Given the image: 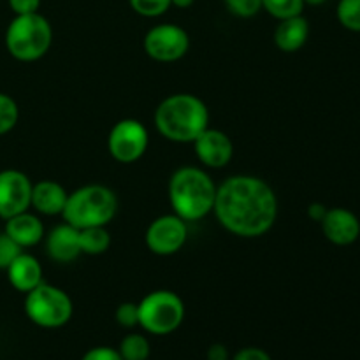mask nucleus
Returning <instances> with one entry per match:
<instances>
[{
	"instance_id": "obj_12",
	"label": "nucleus",
	"mask_w": 360,
	"mask_h": 360,
	"mask_svg": "<svg viewBox=\"0 0 360 360\" xmlns=\"http://www.w3.org/2000/svg\"><path fill=\"white\" fill-rule=\"evenodd\" d=\"M193 150L200 164L207 169H221L234 157V143L218 129H204L193 141Z\"/></svg>"
},
{
	"instance_id": "obj_8",
	"label": "nucleus",
	"mask_w": 360,
	"mask_h": 360,
	"mask_svg": "<svg viewBox=\"0 0 360 360\" xmlns=\"http://www.w3.org/2000/svg\"><path fill=\"white\" fill-rule=\"evenodd\" d=\"M150 136L139 120L123 118L112 125L108 136L109 155L120 164H134L148 150Z\"/></svg>"
},
{
	"instance_id": "obj_34",
	"label": "nucleus",
	"mask_w": 360,
	"mask_h": 360,
	"mask_svg": "<svg viewBox=\"0 0 360 360\" xmlns=\"http://www.w3.org/2000/svg\"><path fill=\"white\" fill-rule=\"evenodd\" d=\"M326 2L327 0H304V4H308V6H322Z\"/></svg>"
},
{
	"instance_id": "obj_7",
	"label": "nucleus",
	"mask_w": 360,
	"mask_h": 360,
	"mask_svg": "<svg viewBox=\"0 0 360 360\" xmlns=\"http://www.w3.org/2000/svg\"><path fill=\"white\" fill-rule=\"evenodd\" d=\"M139 326L153 336H167L185 320V302L171 290L150 292L137 302Z\"/></svg>"
},
{
	"instance_id": "obj_33",
	"label": "nucleus",
	"mask_w": 360,
	"mask_h": 360,
	"mask_svg": "<svg viewBox=\"0 0 360 360\" xmlns=\"http://www.w3.org/2000/svg\"><path fill=\"white\" fill-rule=\"evenodd\" d=\"M195 0H171V6L179 7V9H188L190 6H193Z\"/></svg>"
},
{
	"instance_id": "obj_3",
	"label": "nucleus",
	"mask_w": 360,
	"mask_h": 360,
	"mask_svg": "<svg viewBox=\"0 0 360 360\" xmlns=\"http://www.w3.org/2000/svg\"><path fill=\"white\" fill-rule=\"evenodd\" d=\"M217 185L204 169L179 167L169 179V202L172 213L185 221H199L213 213Z\"/></svg>"
},
{
	"instance_id": "obj_6",
	"label": "nucleus",
	"mask_w": 360,
	"mask_h": 360,
	"mask_svg": "<svg viewBox=\"0 0 360 360\" xmlns=\"http://www.w3.org/2000/svg\"><path fill=\"white\" fill-rule=\"evenodd\" d=\"M74 306L69 294L42 281L25 294V313L28 320L42 329H58L72 319Z\"/></svg>"
},
{
	"instance_id": "obj_19",
	"label": "nucleus",
	"mask_w": 360,
	"mask_h": 360,
	"mask_svg": "<svg viewBox=\"0 0 360 360\" xmlns=\"http://www.w3.org/2000/svg\"><path fill=\"white\" fill-rule=\"evenodd\" d=\"M79 246L84 255H102L111 246V234L108 225L79 229Z\"/></svg>"
},
{
	"instance_id": "obj_30",
	"label": "nucleus",
	"mask_w": 360,
	"mask_h": 360,
	"mask_svg": "<svg viewBox=\"0 0 360 360\" xmlns=\"http://www.w3.org/2000/svg\"><path fill=\"white\" fill-rule=\"evenodd\" d=\"M232 360H273V359H271V355L267 354L266 350H262V348L248 347L239 350Z\"/></svg>"
},
{
	"instance_id": "obj_21",
	"label": "nucleus",
	"mask_w": 360,
	"mask_h": 360,
	"mask_svg": "<svg viewBox=\"0 0 360 360\" xmlns=\"http://www.w3.org/2000/svg\"><path fill=\"white\" fill-rule=\"evenodd\" d=\"M304 6V0H262L264 9L271 16L276 18L278 21L285 20V18L299 16V14H302Z\"/></svg>"
},
{
	"instance_id": "obj_24",
	"label": "nucleus",
	"mask_w": 360,
	"mask_h": 360,
	"mask_svg": "<svg viewBox=\"0 0 360 360\" xmlns=\"http://www.w3.org/2000/svg\"><path fill=\"white\" fill-rule=\"evenodd\" d=\"M134 13L144 18H158L171 9V0H129Z\"/></svg>"
},
{
	"instance_id": "obj_27",
	"label": "nucleus",
	"mask_w": 360,
	"mask_h": 360,
	"mask_svg": "<svg viewBox=\"0 0 360 360\" xmlns=\"http://www.w3.org/2000/svg\"><path fill=\"white\" fill-rule=\"evenodd\" d=\"M21 252H23V248L16 241H13L6 232L0 234V269L6 271Z\"/></svg>"
},
{
	"instance_id": "obj_26",
	"label": "nucleus",
	"mask_w": 360,
	"mask_h": 360,
	"mask_svg": "<svg viewBox=\"0 0 360 360\" xmlns=\"http://www.w3.org/2000/svg\"><path fill=\"white\" fill-rule=\"evenodd\" d=\"M115 319L118 326L125 327V329H134L139 326V308L136 302H122L116 308Z\"/></svg>"
},
{
	"instance_id": "obj_4",
	"label": "nucleus",
	"mask_w": 360,
	"mask_h": 360,
	"mask_svg": "<svg viewBox=\"0 0 360 360\" xmlns=\"http://www.w3.org/2000/svg\"><path fill=\"white\" fill-rule=\"evenodd\" d=\"M118 211V199L104 185H84L67 195L63 220L76 229L109 225Z\"/></svg>"
},
{
	"instance_id": "obj_31",
	"label": "nucleus",
	"mask_w": 360,
	"mask_h": 360,
	"mask_svg": "<svg viewBox=\"0 0 360 360\" xmlns=\"http://www.w3.org/2000/svg\"><path fill=\"white\" fill-rule=\"evenodd\" d=\"M326 213H327V207L323 206V204H320V202H313V204H309V207H308V217L311 218L313 221H322L323 220V217H326Z\"/></svg>"
},
{
	"instance_id": "obj_13",
	"label": "nucleus",
	"mask_w": 360,
	"mask_h": 360,
	"mask_svg": "<svg viewBox=\"0 0 360 360\" xmlns=\"http://www.w3.org/2000/svg\"><path fill=\"white\" fill-rule=\"evenodd\" d=\"M322 232L333 245L348 246L354 245L360 236V221L357 214L347 207H330L320 221Z\"/></svg>"
},
{
	"instance_id": "obj_28",
	"label": "nucleus",
	"mask_w": 360,
	"mask_h": 360,
	"mask_svg": "<svg viewBox=\"0 0 360 360\" xmlns=\"http://www.w3.org/2000/svg\"><path fill=\"white\" fill-rule=\"evenodd\" d=\"M81 360H123L116 348L109 347H95L88 350Z\"/></svg>"
},
{
	"instance_id": "obj_10",
	"label": "nucleus",
	"mask_w": 360,
	"mask_h": 360,
	"mask_svg": "<svg viewBox=\"0 0 360 360\" xmlns=\"http://www.w3.org/2000/svg\"><path fill=\"white\" fill-rule=\"evenodd\" d=\"M188 238V227L183 218L178 214H162L155 218L146 229L144 241L148 250L155 255L169 257L178 253L185 246Z\"/></svg>"
},
{
	"instance_id": "obj_17",
	"label": "nucleus",
	"mask_w": 360,
	"mask_h": 360,
	"mask_svg": "<svg viewBox=\"0 0 360 360\" xmlns=\"http://www.w3.org/2000/svg\"><path fill=\"white\" fill-rule=\"evenodd\" d=\"M67 190L60 183L44 179L32 186V207L46 217L62 214L67 202Z\"/></svg>"
},
{
	"instance_id": "obj_29",
	"label": "nucleus",
	"mask_w": 360,
	"mask_h": 360,
	"mask_svg": "<svg viewBox=\"0 0 360 360\" xmlns=\"http://www.w3.org/2000/svg\"><path fill=\"white\" fill-rule=\"evenodd\" d=\"M9 7L14 14H32L39 13L41 0H9Z\"/></svg>"
},
{
	"instance_id": "obj_22",
	"label": "nucleus",
	"mask_w": 360,
	"mask_h": 360,
	"mask_svg": "<svg viewBox=\"0 0 360 360\" xmlns=\"http://www.w3.org/2000/svg\"><path fill=\"white\" fill-rule=\"evenodd\" d=\"M336 16L347 30L360 32V0H340Z\"/></svg>"
},
{
	"instance_id": "obj_1",
	"label": "nucleus",
	"mask_w": 360,
	"mask_h": 360,
	"mask_svg": "<svg viewBox=\"0 0 360 360\" xmlns=\"http://www.w3.org/2000/svg\"><path fill=\"white\" fill-rule=\"evenodd\" d=\"M213 213L231 234L260 238L273 229L278 218L276 193L257 176H231L217 186Z\"/></svg>"
},
{
	"instance_id": "obj_20",
	"label": "nucleus",
	"mask_w": 360,
	"mask_h": 360,
	"mask_svg": "<svg viewBox=\"0 0 360 360\" xmlns=\"http://www.w3.org/2000/svg\"><path fill=\"white\" fill-rule=\"evenodd\" d=\"M123 360H148L151 354L150 341L143 334H129L122 340L118 347Z\"/></svg>"
},
{
	"instance_id": "obj_14",
	"label": "nucleus",
	"mask_w": 360,
	"mask_h": 360,
	"mask_svg": "<svg viewBox=\"0 0 360 360\" xmlns=\"http://www.w3.org/2000/svg\"><path fill=\"white\" fill-rule=\"evenodd\" d=\"M46 252H48L49 259H53L55 262H74L81 255L79 229L72 227L67 221L62 225H56L46 236Z\"/></svg>"
},
{
	"instance_id": "obj_18",
	"label": "nucleus",
	"mask_w": 360,
	"mask_h": 360,
	"mask_svg": "<svg viewBox=\"0 0 360 360\" xmlns=\"http://www.w3.org/2000/svg\"><path fill=\"white\" fill-rule=\"evenodd\" d=\"M309 37V23L302 14L280 20L274 30V44L285 53H295Z\"/></svg>"
},
{
	"instance_id": "obj_35",
	"label": "nucleus",
	"mask_w": 360,
	"mask_h": 360,
	"mask_svg": "<svg viewBox=\"0 0 360 360\" xmlns=\"http://www.w3.org/2000/svg\"><path fill=\"white\" fill-rule=\"evenodd\" d=\"M227 360H229V359H227Z\"/></svg>"
},
{
	"instance_id": "obj_23",
	"label": "nucleus",
	"mask_w": 360,
	"mask_h": 360,
	"mask_svg": "<svg viewBox=\"0 0 360 360\" xmlns=\"http://www.w3.org/2000/svg\"><path fill=\"white\" fill-rule=\"evenodd\" d=\"M20 118V109L11 95L0 94V136L11 132Z\"/></svg>"
},
{
	"instance_id": "obj_9",
	"label": "nucleus",
	"mask_w": 360,
	"mask_h": 360,
	"mask_svg": "<svg viewBox=\"0 0 360 360\" xmlns=\"http://www.w3.org/2000/svg\"><path fill=\"white\" fill-rule=\"evenodd\" d=\"M144 51L157 62H176L190 48V37L185 28L174 23H162L150 28L144 35Z\"/></svg>"
},
{
	"instance_id": "obj_15",
	"label": "nucleus",
	"mask_w": 360,
	"mask_h": 360,
	"mask_svg": "<svg viewBox=\"0 0 360 360\" xmlns=\"http://www.w3.org/2000/svg\"><path fill=\"white\" fill-rule=\"evenodd\" d=\"M6 232L13 241H16L21 248H30L39 245L44 239V225L41 218L34 213H23L11 217L6 220Z\"/></svg>"
},
{
	"instance_id": "obj_5",
	"label": "nucleus",
	"mask_w": 360,
	"mask_h": 360,
	"mask_svg": "<svg viewBox=\"0 0 360 360\" xmlns=\"http://www.w3.org/2000/svg\"><path fill=\"white\" fill-rule=\"evenodd\" d=\"M53 28L42 14H18L6 30V48L20 62H35L51 48Z\"/></svg>"
},
{
	"instance_id": "obj_25",
	"label": "nucleus",
	"mask_w": 360,
	"mask_h": 360,
	"mask_svg": "<svg viewBox=\"0 0 360 360\" xmlns=\"http://www.w3.org/2000/svg\"><path fill=\"white\" fill-rule=\"evenodd\" d=\"M225 6L234 16L253 18L262 9V0H225Z\"/></svg>"
},
{
	"instance_id": "obj_32",
	"label": "nucleus",
	"mask_w": 360,
	"mask_h": 360,
	"mask_svg": "<svg viewBox=\"0 0 360 360\" xmlns=\"http://www.w3.org/2000/svg\"><path fill=\"white\" fill-rule=\"evenodd\" d=\"M207 360H227V350L221 345H214L207 352Z\"/></svg>"
},
{
	"instance_id": "obj_16",
	"label": "nucleus",
	"mask_w": 360,
	"mask_h": 360,
	"mask_svg": "<svg viewBox=\"0 0 360 360\" xmlns=\"http://www.w3.org/2000/svg\"><path fill=\"white\" fill-rule=\"evenodd\" d=\"M7 280L18 292H30L42 283V267L34 255L21 252L6 269Z\"/></svg>"
},
{
	"instance_id": "obj_11",
	"label": "nucleus",
	"mask_w": 360,
	"mask_h": 360,
	"mask_svg": "<svg viewBox=\"0 0 360 360\" xmlns=\"http://www.w3.org/2000/svg\"><path fill=\"white\" fill-rule=\"evenodd\" d=\"M32 186L30 178L18 169L0 171V218L7 220L30 210Z\"/></svg>"
},
{
	"instance_id": "obj_2",
	"label": "nucleus",
	"mask_w": 360,
	"mask_h": 360,
	"mask_svg": "<svg viewBox=\"0 0 360 360\" xmlns=\"http://www.w3.org/2000/svg\"><path fill=\"white\" fill-rule=\"evenodd\" d=\"M155 127L172 143H193L210 127V109L197 95H169L155 111Z\"/></svg>"
}]
</instances>
